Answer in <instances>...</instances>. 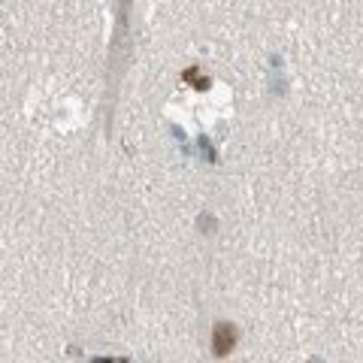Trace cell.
Returning a JSON list of instances; mask_svg holds the SVG:
<instances>
[{"label": "cell", "mask_w": 363, "mask_h": 363, "mask_svg": "<svg viewBox=\"0 0 363 363\" xmlns=\"http://www.w3.org/2000/svg\"><path fill=\"white\" fill-rule=\"evenodd\" d=\"M240 342V333H236V324H227V321H218L212 327V351L215 357H227L230 351Z\"/></svg>", "instance_id": "1"}]
</instances>
